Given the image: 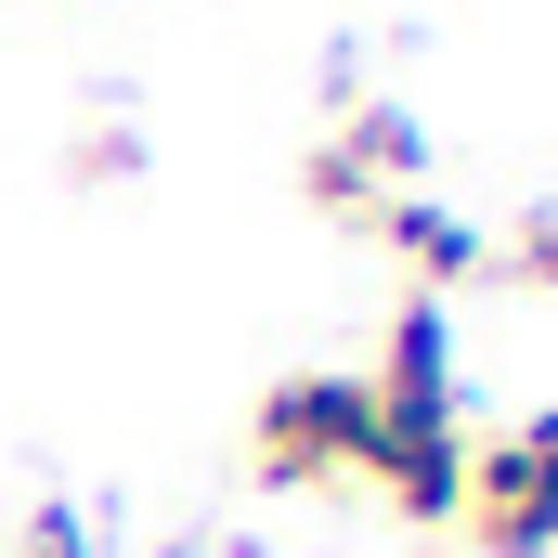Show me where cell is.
Instances as JSON below:
<instances>
[{"mask_svg": "<svg viewBox=\"0 0 558 558\" xmlns=\"http://www.w3.org/2000/svg\"><path fill=\"white\" fill-rule=\"evenodd\" d=\"M364 428H377V377H338V364H312V377H274L260 390V481L299 494V481H351L364 468Z\"/></svg>", "mask_w": 558, "mask_h": 558, "instance_id": "cell-1", "label": "cell"}, {"mask_svg": "<svg viewBox=\"0 0 558 558\" xmlns=\"http://www.w3.org/2000/svg\"><path fill=\"white\" fill-rule=\"evenodd\" d=\"M364 481L416 520V533H441V520H468V428H454V403H390L377 390V428H364Z\"/></svg>", "mask_w": 558, "mask_h": 558, "instance_id": "cell-2", "label": "cell"}, {"mask_svg": "<svg viewBox=\"0 0 558 558\" xmlns=\"http://www.w3.org/2000/svg\"><path fill=\"white\" fill-rule=\"evenodd\" d=\"M468 533L494 558H546L558 546V454L481 441V454H468Z\"/></svg>", "mask_w": 558, "mask_h": 558, "instance_id": "cell-3", "label": "cell"}, {"mask_svg": "<svg viewBox=\"0 0 558 558\" xmlns=\"http://www.w3.org/2000/svg\"><path fill=\"white\" fill-rule=\"evenodd\" d=\"M377 234H390V260L416 274V299H454V286H481V274H494V234H481L468 208H441L428 182L377 208Z\"/></svg>", "mask_w": 558, "mask_h": 558, "instance_id": "cell-4", "label": "cell"}, {"mask_svg": "<svg viewBox=\"0 0 558 558\" xmlns=\"http://www.w3.org/2000/svg\"><path fill=\"white\" fill-rule=\"evenodd\" d=\"M377 390H390V403H454V299H403V312H390Z\"/></svg>", "mask_w": 558, "mask_h": 558, "instance_id": "cell-5", "label": "cell"}, {"mask_svg": "<svg viewBox=\"0 0 558 558\" xmlns=\"http://www.w3.org/2000/svg\"><path fill=\"white\" fill-rule=\"evenodd\" d=\"M351 169H364V182H377V195H416L428 182V131H416V105H351Z\"/></svg>", "mask_w": 558, "mask_h": 558, "instance_id": "cell-6", "label": "cell"}, {"mask_svg": "<svg viewBox=\"0 0 558 558\" xmlns=\"http://www.w3.org/2000/svg\"><path fill=\"white\" fill-rule=\"evenodd\" d=\"M299 182H312V208H338V221H377V208H390V195L351 169V143H312V169H299Z\"/></svg>", "mask_w": 558, "mask_h": 558, "instance_id": "cell-7", "label": "cell"}, {"mask_svg": "<svg viewBox=\"0 0 558 558\" xmlns=\"http://www.w3.org/2000/svg\"><path fill=\"white\" fill-rule=\"evenodd\" d=\"M13 558H105V546H92L78 507H39V520H13Z\"/></svg>", "mask_w": 558, "mask_h": 558, "instance_id": "cell-8", "label": "cell"}, {"mask_svg": "<svg viewBox=\"0 0 558 558\" xmlns=\"http://www.w3.org/2000/svg\"><path fill=\"white\" fill-rule=\"evenodd\" d=\"M494 260H520V286H546V299H558V208H520V234H507Z\"/></svg>", "mask_w": 558, "mask_h": 558, "instance_id": "cell-9", "label": "cell"}, {"mask_svg": "<svg viewBox=\"0 0 558 558\" xmlns=\"http://www.w3.org/2000/svg\"><path fill=\"white\" fill-rule=\"evenodd\" d=\"M78 169H92V182H118V169H143V143H131V131H92V143H78Z\"/></svg>", "mask_w": 558, "mask_h": 558, "instance_id": "cell-10", "label": "cell"}, {"mask_svg": "<svg viewBox=\"0 0 558 558\" xmlns=\"http://www.w3.org/2000/svg\"><path fill=\"white\" fill-rule=\"evenodd\" d=\"M507 441H520V454H558V403H533V416L507 428Z\"/></svg>", "mask_w": 558, "mask_h": 558, "instance_id": "cell-11", "label": "cell"}]
</instances>
